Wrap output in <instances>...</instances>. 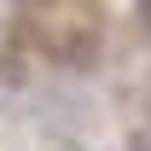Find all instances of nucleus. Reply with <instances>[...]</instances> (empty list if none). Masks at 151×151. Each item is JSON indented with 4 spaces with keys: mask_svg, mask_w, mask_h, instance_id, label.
I'll use <instances>...</instances> for the list:
<instances>
[{
    "mask_svg": "<svg viewBox=\"0 0 151 151\" xmlns=\"http://www.w3.org/2000/svg\"><path fill=\"white\" fill-rule=\"evenodd\" d=\"M139 18H145V29H151V0H139Z\"/></svg>",
    "mask_w": 151,
    "mask_h": 151,
    "instance_id": "nucleus-1",
    "label": "nucleus"
}]
</instances>
